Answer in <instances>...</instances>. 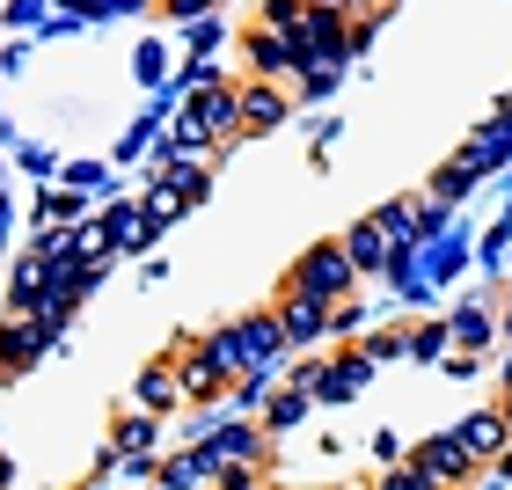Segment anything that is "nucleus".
I'll return each instance as SVG.
<instances>
[{
    "mask_svg": "<svg viewBox=\"0 0 512 490\" xmlns=\"http://www.w3.org/2000/svg\"><path fill=\"white\" fill-rule=\"evenodd\" d=\"M205 125H235V88H220V81L205 88V96L191 103V132H183V139H198Z\"/></svg>",
    "mask_w": 512,
    "mask_h": 490,
    "instance_id": "obj_7",
    "label": "nucleus"
},
{
    "mask_svg": "<svg viewBox=\"0 0 512 490\" xmlns=\"http://www.w3.org/2000/svg\"><path fill=\"white\" fill-rule=\"evenodd\" d=\"M278 118H286V96H271L264 81L242 88V103H235V125H242V132H264V125H278Z\"/></svg>",
    "mask_w": 512,
    "mask_h": 490,
    "instance_id": "obj_6",
    "label": "nucleus"
},
{
    "mask_svg": "<svg viewBox=\"0 0 512 490\" xmlns=\"http://www.w3.org/2000/svg\"><path fill=\"white\" fill-rule=\"evenodd\" d=\"M271 322H278V337H286V344H315L322 330H330V300H315V293L286 286V308H278Z\"/></svg>",
    "mask_w": 512,
    "mask_h": 490,
    "instance_id": "obj_3",
    "label": "nucleus"
},
{
    "mask_svg": "<svg viewBox=\"0 0 512 490\" xmlns=\"http://www.w3.org/2000/svg\"><path fill=\"white\" fill-rule=\"evenodd\" d=\"M44 337H52L44 322H8V330H0V373H22L44 352Z\"/></svg>",
    "mask_w": 512,
    "mask_h": 490,
    "instance_id": "obj_5",
    "label": "nucleus"
},
{
    "mask_svg": "<svg viewBox=\"0 0 512 490\" xmlns=\"http://www.w3.org/2000/svg\"><path fill=\"white\" fill-rule=\"evenodd\" d=\"M417 476H425V483H432V476H476V461H469V447H454V439H432Z\"/></svg>",
    "mask_w": 512,
    "mask_h": 490,
    "instance_id": "obj_8",
    "label": "nucleus"
},
{
    "mask_svg": "<svg viewBox=\"0 0 512 490\" xmlns=\"http://www.w3.org/2000/svg\"><path fill=\"white\" fill-rule=\"evenodd\" d=\"M381 249H388V227H359V235L344 242V256H359V264H381Z\"/></svg>",
    "mask_w": 512,
    "mask_h": 490,
    "instance_id": "obj_11",
    "label": "nucleus"
},
{
    "mask_svg": "<svg viewBox=\"0 0 512 490\" xmlns=\"http://www.w3.org/2000/svg\"><path fill=\"white\" fill-rule=\"evenodd\" d=\"M300 410H308V388H293V395H278V403H271V425H293V417Z\"/></svg>",
    "mask_w": 512,
    "mask_h": 490,
    "instance_id": "obj_12",
    "label": "nucleus"
},
{
    "mask_svg": "<svg viewBox=\"0 0 512 490\" xmlns=\"http://www.w3.org/2000/svg\"><path fill=\"white\" fill-rule=\"evenodd\" d=\"M169 366H176V388H183V395H198V403L227 395V352H220V344H205V337H183L176 352H169Z\"/></svg>",
    "mask_w": 512,
    "mask_h": 490,
    "instance_id": "obj_1",
    "label": "nucleus"
},
{
    "mask_svg": "<svg viewBox=\"0 0 512 490\" xmlns=\"http://www.w3.org/2000/svg\"><path fill=\"white\" fill-rule=\"evenodd\" d=\"M352 256H344V242H315L308 256H300V271H293V286L300 293H315V300H344L352 293Z\"/></svg>",
    "mask_w": 512,
    "mask_h": 490,
    "instance_id": "obj_2",
    "label": "nucleus"
},
{
    "mask_svg": "<svg viewBox=\"0 0 512 490\" xmlns=\"http://www.w3.org/2000/svg\"><path fill=\"white\" fill-rule=\"evenodd\" d=\"M118 447H125V454L147 447V417H125V425H118Z\"/></svg>",
    "mask_w": 512,
    "mask_h": 490,
    "instance_id": "obj_13",
    "label": "nucleus"
},
{
    "mask_svg": "<svg viewBox=\"0 0 512 490\" xmlns=\"http://www.w3.org/2000/svg\"><path fill=\"white\" fill-rule=\"evenodd\" d=\"M161 8H169V15H198L205 0H161Z\"/></svg>",
    "mask_w": 512,
    "mask_h": 490,
    "instance_id": "obj_15",
    "label": "nucleus"
},
{
    "mask_svg": "<svg viewBox=\"0 0 512 490\" xmlns=\"http://www.w3.org/2000/svg\"><path fill=\"white\" fill-rule=\"evenodd\" d=\"M176 395H183V388H176V366H169V359H161V366H147V373H139V403H147L154 417H161V410H169V403H176Z\"/></svg>",
    "mask_w": 512,
    "mask_h": 490,
    "instance_id": "obj_9",
    "label": "nucleus"
},
{
    "mask_svg": "<svg viewBox=\"0 0 512 490\" xmlns=\"http://www.w3.org/2000/svg\"><path fill=\"white\" fill-rule=\"evenodd\" d=\"M461 447H469V461H483V454L512 447V425H505V417H476V425L461 432Z\"/></svg>",
    "mask_w": 512,
    "mask_h": 490,
    "instance_id": "obj_10",
    "label": "nucleus"
},
{
    "mask_svg": "<svg viewBox=\"0 0 512 490\" xmlns=\"http://www.w3.org/2000/svg\"><path fill=\"white\" fill-rule=\"evenodd\" d=\"M308 52H300V30H271V22H256L249 37V66L256 74H286V66H300Z\"/></svg>",
    "mask_w": 512,
    "mask_h": 490,
    "instance_id": "obj_4",
    "label": "nucleus"
},
{
    "mask_svg": "<svg viewBox=\"0 0 512 490\" xmlns=\"http://www.w3.org/2000/svg\"><path fill=\"white\" fill-rule=\"evenodd\" d=\"M300 15V0H264V22H293Z\"/></svg>",
    "mask_w": 512,
    "mask_h": 490,
    "instance_id": "obj_14",
    "label": "nucleus"
}]
</instances>
